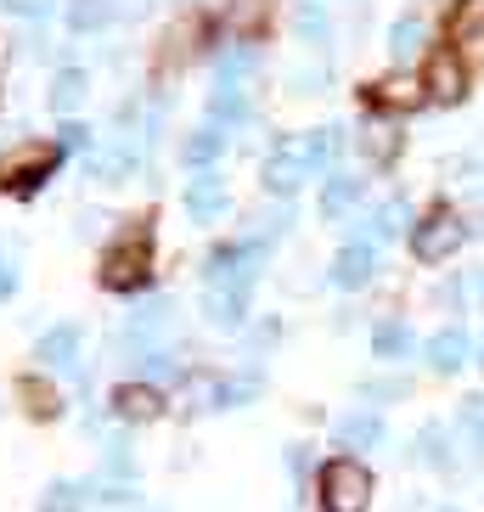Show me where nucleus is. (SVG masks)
Segmentation results:
<instances>
[{"label": "nucleus", "instance_id": "393cba45", "mask_svg": "<svg viewBox=\"0 0 484 512\" xmlns=\"http://www.w3.org/2000/svg\"><path fill=\"white\" fill-rule=\"evenodd\" d=\"M17 389H23V400H29V411H34V417H51V411H57V389H46L40 377H23Z\"/></svg>", "mask_w": 484, "mask_h": 512}, {"label": "nucleus", "instance_id": "f3484780", "mask_svg": "<svg viewBox=\"0 0 484 512\" xmlns=\"http://www.w3.org/2000/svg\"><path fill=\"white\" fill-rule=\"evenodd\" d=\"M85 91H91V74H85V68H62V74L51 79V107H57V113H74V107L85 102Z\"/></svg>", "mask_w": 484, "mask_h": 512}, {"label": "nucleus", "instance_id": "c756f323", "mask_svg": "<svg viewBox=\"0 0 484 512\" xmlns=\"http://www.w3.org/2000/svg\"><path fill=\"white\" fill-rule=\"evenodd\" d=\"M85 141H91V130H85V124H62V147H85Z\"/></svg>", "mask_w": 484, "mask_h": 512}, {"label": "nucleus", "instance_id": "412c9836", "mask_svg": "<svg viewBox=\"0 0 484 512\" xmlns=\"http://www.w3.org/2000/svg\"><path fill=\"white\" fill-rule=\"evenodd\" d=\"M338 434H344L349 445H378V439H383V417H378V411H355V417H344Z\"/></svg>", "mask_w": 484, "mask_h": 512}, {"label": "nucleus", "instance_id": "c85d7f7f", "mask_svg": "<svg viewBox=\"0 0 484 512\" xmlns=\"http://www.w3.org/2000/svg\"><path fill=\"white\" fill-rule=\"evenodd\" d=\"M6 12H17V17H51V6L57 0H0Z\"/></svg>", "mask_w": 484, "mask_h": 512}, {"label": "nucleus", "instance_id": "a211bd4d", "mask_svg": "<svg viewBox=\"0 0 484 512\" xmlns=\"http://www.w3.org/2000/svg\"><path fill=\"white\" fill-rule=\"evenodd\" d=\"M220 147H226V130H220V124H203V130H192V136H186V164L209 169L214 158H220Z\"/></svg>", "mask_w": 484, "mask_h": 512}, {"label": "nucleus", "instance_id": "1a4fd4ad", "mask_svg": "<svg viewBox=\"0 0 484 512\" xmlns=\"http://www.w3.org/2000/svg\"><path fill=\"white\" fill-rule=\"evenodd\" d=\"M366 102H372V107H389V113H406V107L428 102V91H423V79L389 74V79H378V85H366Z\"/></svg>", "mask_w": 484, "mask_h": 512}, {"label": "nucleus", "instance_id": "423d86ee", "mask_svg": "<svg viewBox=\"0 0 484 512\" xmlns=\"http://www.w3.org/2000/svg\"><path fill=\"white\" fill-rule=\"evenodd\" d=\"M423 91H428V102H462V96H468V68H462L456 51H434V57H428Z\"/></svg>", "mask_w": 484, "mask_h": 512}, {"label": "nucleus", "instance_id": "ddd939ff", "mask_svg": "<svg viewBox=\"0 0 484 512\" xmlns=\"http://www.w3.org/2000/svg\"><path fill=\"white\" fill-rule=\"evenodd\" d=\"M242 316H248V287H237V282L209 287V321L214 327H242Z\"/></svg>", "mask_w": 484, "mask_h": 512}, {"label": "nucleus", "instance_id": "a878e982", "mask_svg": "<svg viewBox=\"0 0 484 512\" xmlns=\"http://www.w3.org/2000/svg\"><path fill=\"white\" fill-rule=\"evenodd\" d=\"M299 34L310 40V46H321V40H327V12H321L316 0H304V6H299Z\"/></svg>", "mask_w": 484, "mask_h": 512}, {"label": "nucleus", "instance_id": "cd10ccee", "mask_svg": "<svg viewBox=\"0 0 484 512\" xmlns=\"http://www.w3.org/2000/svg\"><path fill=\"white\" fill-rule=\"evenodd\" d=\"M462 428H468V434L479 439V451H484V394H479V400H468V406H462Z\"/></svg>", "mask_w": 484, "mask_h": 512}, {"label": "nucleus", "instance_id": "7c9ffc66", "mask_svg": "<svg viewBox=\"0 0 484 512\" xmlns=\"http://www.w3.org/2000/svg\"><path fill=\"white\" fill-rule=\"evenodd\" d=\"M12 293H17V265L0 259V299H12Z\"/></svg>", "mask_w": 484, "mask_h": 512}, {"label": "nucleus", "instance_id": "4be33fe9", "mask_svg": "<svg viewBox=\"0 0 484 512\" xmlns=\"http://www.w3.org/2000/svg\"><path fill=\"white\" fill-rule=\"evenodd\" d=\"M389 51H394L400 62L417 57V51H423V23H417V17H400V23L389 29Z\"/></svg>", "mask_w": 484, "mask_h": 512}, {"label": "nucleus", "instance_id": "39448f33", "mask_svg": "<svg viewBox=\"0 0 484 512\" xmlns=\"http://www.w3.org/2000/svg\"><path fill=\"white\" fill-rule=\"evenodd\" d=\"M462 237H468V231H462V220H456L451 209H434L423 226L411 231V254L423 259V265H445V259L462 248Z\"/></svg>", "mask_w": 484, "mask_h": 512}, {"label": "nucleus", "instance_id": "f03ea898", "mask_svg": "<svg viewBox=\"0 0 484 512\" xmlns=\"http://www.w3.org/2000/svg\"><path fill=\"white\" fill-rule=\"evenodd\" d=\"M152 271V231L147 226H130L119 242H107L102 254V287L107 293H136Z\"/></svg>", "mask_w": 484, "mask_h": 512}, {"label": "nucleus", "instance_id": "6ab92c4d", "mask_svg": "<svg viewBox=\"0 0 484 512\" xmlns=\"http://www.w3.org/2000/svg\"><path fill=\"white\" fill-rule=\"evenodd\" d=\"M372 355H383V361L411 355V327L406 321H378V332H372Z\"/></svg>", "mask_w": 484, "mask_h": 512}, {"label": "nucleus", "instance_id": "aec40b11", "mask_svg": "<svg viewBox=\"0 0 484 512\" xmlns=\"http://www.w3.org/2000/svg\"><path fill=\"white\" fill-rule=\"evenodd\" d=\"M361 152L372 158V164H389L394 152H400V130H389V124H366V130H361Z\"/></svg>", "mask_w": 484, "mask_h": 512}, {"label": "nucleus", "instance_id": "20e7f679", "mask_svg": "<svg viewBox=\"0 0 484 512\" xmlns=\"http://www.w3.org/2000/svg\"><path fill=\"white\" fill-rule=\"evenodd\" d=\"M57 164H62V147H51V141H29V147H17L12 158L0 164V192H12V197L40 192Z\"/></svg>", "mask_w": 484, "mask_h": 512}, {"label": "nucleus", "instance_id": "dca6fc26", "mask_svg": "<svg viewBox=\"0 0 484 512\" xmlns=\"http://www.w3.org/2000/svg\"><path fill=\"white\" fill-rule=\"evenodd\" d=\"M79 355V327L74 321H62V327H51L46 338H40V361L46 366H74Z\"/></svg>", "mask_w": 484, "mask_h": 512}, {"label": "nucleus", "instance_id": "7ed1b4c3", "mask_svg": "<svg viewBox=\"0 0 484 512\" xmlns=\"http://www.w3.org/2000/svg\"><path fill=\"white\" fill-rule=\"evenodd\" d=\"M321 512H366V501H372V473H366L355 456H333V462L321 467Z\"/></svg>", "mask_w": 484, "mask_h": 512}, {"label": "nucleus", "instance_id": "bb28decb", "mask_svg": "<svg viewBox=\"0 0 484 512\" xmlns=\"http://www.w3.org/2000/svg\"><path fill=\"white\" fill-rule=\"evenodd\" d=\"M400 220H406V203H383V209L372 214V248H378L383 237H394V231H400Z\"/></svg>", "mask_w": 484, "mask_h": 512}, {"label": "nucleus", "instance_id": "f8f14e48", "mask_svg": "<svg viewBox=\"0 0 484 512\" xmlns=\"http://www.w3.org/2000/svg\"><path fill=\"white\" fill-rule=\"evenodd\" d=\"M242 124L248 119V79H220L209 96V124Z\"/></svg>", "mask_w": 484, "mask_h": 512}, {"label": "nucleus", "instance_id": "b1692460", "mask_svg": "<svg viewBox=\"0 0 484 512\" xmlns=\"http://www.w3.org/2000/svg\"><path fill=\"white\" fill-rule=\"evenodd\" d=\"M85 501H91L85 484H51V490H46V512H79Z\"/></svg>", "mask_w": 484, "mask_h": 512}, {"label": "nucleus", "instance_id": "6e6552de", "mask_svg": "<svg viewBox=\"0 0 484 512\" xmlns=\"http://www.w3.org/2000/svg\"><path fill=\"white\" fill-rule=\"evenodd\" d=\"M445 34H451V51H484V0H456Z\"/></svg>", "mask_w": 484, "mask_h": 512}, {"label": "nucleus", "instance_id": "5701e85b", "mask_svg": "<svg viewBox=\"0 0 484 512\" xmlns=\"http://www.w3.org/2000/svg\"><path fill=\"white\" fill-rule=\"evenodd\" d=\"M107 17H113V6H107V0H68V23H74L79 34L102 29Z\"/></svg>", "mask_w": 484, "mask_h": 512}, {"label": "nucleus", "instance_id": "9d476101", "mask_svg": "<svg viewBox=\"0 0 484 512\" xmlns=\"http://www.w3.org/2000/svg\"><path fill=\"white\" fill-rule=\"evenodd\" d=\"M372 271H378V248H372V242H349V248H338V259H333L327 276H333L338 287H366Z\"/></svg>", "mask_w": 484, "mask_h": 512}, {"label": "nucleus", "instance_id": "2eb2a0df", "mask_svg": "<svg viewBox=\"0 0 484 512\" xmlns=\"http://www.w3.org/2000/svg\"><path fill=\"white\" fill-rule=\"evenodd\" d=\"M468 332L462 327H445V332H434V338H428V366H434V372H456V366L468 361Z\"/></svg>", "mask_w": 484, "mask_h": 512}, {"label": "nucleus", "instance_id": "4468645a", "mask_svg": "<svg viewBox=\"0 0 484 512\" xmlns=\"http://www.w3.org/2000/svg\"><path fill=\"white\" fill-rule=\"evenodd\" d=\"M361 203V175H327L321 186V220H344Z\"/></svg>", "mask_w": 484, "mask_h": 512}, {"label": "nucleus", "instance_id": "9b49d317", "mask_svg": "<svg viewBox=\"0 0 484 512\" xmlns=\"http://www.w3.org/2000/svg\"><path fill=\"white\" fill-rule=\"evenodd\" d=\"M113 411L124 422H152V417H164V394L152 389V383H119L113 389Z\"/></svg>", "mask_w": 484, "mask_h": 512}, {"label": "nucleus", "instance_id": "f257e3e1", "mask_svg": "<svg viewBox=\"0 0 484 512\" xmlns=\"http://www.w3.org/2000/svg\"><path fill=\"white\" fill-rule=\"evenodd\" d=\"M338 152V130H310L304 141H282L271 152V164H265V186L271 192H293L304 175H316L327 158Z\"/></svg>", "mask_w": 484, "mask_h": 512}, {"label": "nucleus", "instance_id": "0eeeda50", "mask_svg": "<svg viewBox=\"0 0 484 512\" xmlns=\"http://www.w3.org/2000/svg\"><path fill=\"white\" fill-rule=\"evenodd\" d=\"M186 214L192 220H220L226 214V181L214 169H197L192 181H186Z\"/></svg>", "mask_w": 484, "mask_h": 512}]
</instances>
